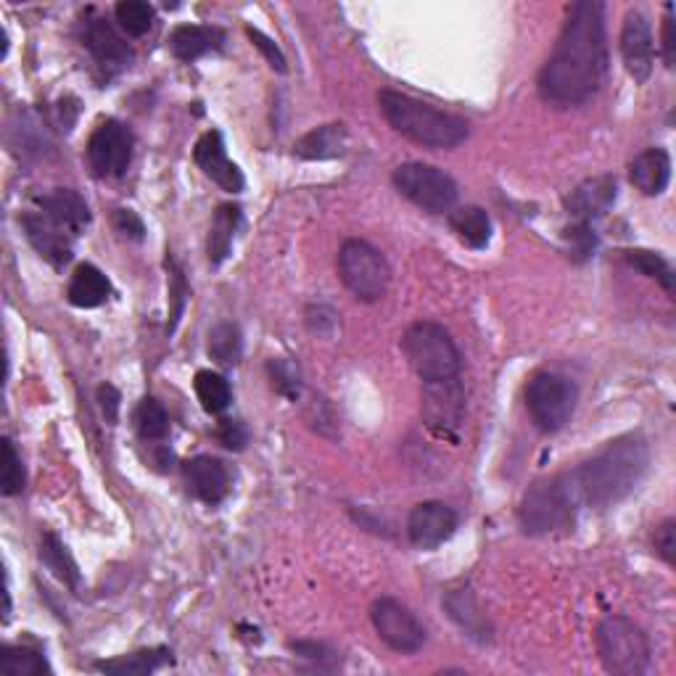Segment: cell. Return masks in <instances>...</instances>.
Segmentation results:
<instances>
[{
  "label": "cell",
  "instance_id": "obj_15",
  "mask_svg": "<svg viewBox=\"0 0 676 676\" xmlns=\"http://www.w3.org/2000/svg\"><path fill=\"white\" fill-rule=\"evenodd\" d=\"M82 45L91 51L95 64L106 74L122 72L133 61V51H129L127 40L104 17L85 19V24H82Z\"/></svg>",
  "mask_w": 676,
  "mask_h": 676
},
{
  "label": "cell",
  "instance_id": "obj_3",
  "mask_svg": "<svg viewBox=\"0 0 676 676\" xmlns=\"http://www.w3.org/2000/svg\"><path fill=\"white\" fill-rule=\"evenodd\" d=\"M378 104L388 125L397 129L399 135H405L407 141L418 143V146L457 148L470 135L466 119L457 117V114L441 112V108L413 98L407 93L381 91Z\"/></svg>",
  "mask_w": 676,
  "mask_h": 676
},
{
  "label": "cell",
  "instance_id": "obj_21",
  "mask_svg": "<svg viewBox=\"0 0 676 676\" xmlns=\"http://www.w3.org/2000/svg\"><path fill=\"white\" fill-rule=\"evenodd\" d=\"M634 188L645 196H661L672 180V156L664 148H647L630 164Z\"/></svg>",
  "mask_w": 676,
  "mask_h": 676
},
{
  "label": "cell",
  "instance_id": "obj_25",
  "mask_svg": "<svg viewBox=\"0 0 676 676\" xmlns=\"http://www.w3.org/2000/svg\"><path fill=\"white\" fill-rule=\"evenodd\" d=\"M238 225H241V207H236V204H222V207L215 211L207 238V254L211 268H220L225 259H228Z\"/></svg>",
  "mask_w": 676,
  "mask_h": 676
},
{
  "label": "cell",
  "instance_id": "obj_5",
  "mask_svg": "<svg viewBox=\"0 0 676 676\" xmlns=\"http://www.w3.org/2000/svg\"><path fill=\"white\" fill-rule=\"evenodd\" d=\"M597 655L605 672L639 676L651 668V639L632 618L607 616L597 626Z\"/></svg>",
  "mask_w": 676,
  "mask_h": 676
},
{
  "label": "cell",
  "instance_id": "obj_44",
  "mask_svg": "<svg viewBox=\"0 0 676 676\" xmlns=\"http://www.w3.org/2000/svg\"><path fill=\"white\" fill-rule=\"evenodd\" d=\"M289 647L297 655H302V658L315 661V664H323L327 658H336V653H333L327 645H323V642H291Z\"/></svg>",
  "mask_w": 676,
  "mask_h": 676
},
{
  "label": "cell",
  "instance_id": "obj_16",
  "mask_svg": "<svg viewBox=\"0 0 676 676\" xmlns=\"http://www.w3.org/2000/svg\"><path fill=\"white\" fill-rule=\"evenodd\" d=\"M19 222H22L27 241L32 243V249H35L48 264H53L56 270L70 264L72 238H74L70 230H64L61 225L48 220L43 211H24V215L19 217Z\"/></svg>",
  "mask_w": 676,
  "mask_h": 676
},
{
  "label": "cell",
  "instance_id": "obj_39",
  "mask_svg": "<svg viewBox=\"0 0 676 676\" xmlns=\"http://www.w3.org/2000/svg\"><path fill=\"white\" fill-rule=\"evenodd\" d=\"M565 241H569V251L573 259H586L595 251L597 246V236L595 230H592V225H584V222H573L571 228H565Z\"/></svg>",
  "mask_w": 676,
  "mask_h": 676
},
{
  "label": "cell",
  "instance_id": "obj_29",
  "mask_svg": "<svg viewBox=\"0 0 676 676\" xmlns=\"http://www.w3.org/2000/svg\"><path fill=\"white\" fill-rule=\"evenodd\" d=\"M40 560H43L48 571H53V576H56L61 584L70 586L72 592L80 590L77 563H74V558L70 555V550H66V544L61 542L56 534L43 537V542H40Z\"/></svg>",
  "mask_w": 676,
  "mask_h": 676
},
{
  "label": "cell",
  "instance_id": "obj_23",
  "mask_svg": "<svg viewBox=\"0 0 676 676\" xmlns=\"http://www.w3.org/2000/svg\"><path fill=\"white\" fill-rule=\"evenodd\" d=\"M346 143H350V129L346 125H323L315 127L312 133H306L304 138H299L293 143V154L299 159H310V162H323V159H336L346 152Z\"/></svg>",
  "mask_w": 676,
  "mask_h": 676
},
{
  "label": "cell",
  "instance_id": "obj_31",
  "mask_svg": "<svg viewBox=\"0 0 676 676\" xmlns=\"http://www.w3.org/2000/svg\"><path fill=\"white\" fill-rule=\"evenodd\" d=\"M194 388H196V397H199L201 402V407L211 415L225 413V409L230 407V402H233V388H230L228 378L220 373L199 371L196 373Z\"/></svg>",
  "mask_w": 676,
  "mask_h": 676
},
{
  "label": "cell",
  "instance_id": "obj_1",
  "mask_svg": "<svg viewBox=\"0 0 676 676\" xmlns=\"http://www.w3.org/2000/svg\"><path fill=\"white\" fill-rule=\"evenodd\" d=\"M605 72V6L600 0L573 3L555 51L539 72V95L560 108L579 106L600 91Z\"/></svg>",
  "mask_w": 676,
  "mask_h": 676
},
{
  "label": "cell",
  "instance_id": "obj_28",
  "mask_svg": "<svg viewBox=\"0 0 676 676\" xmlns=\"http://www.w3.org/2000/svg\"><path fill=\"white\" fill-rule=\"evenodd\" d=\"M449 228L468 249H487L491 241V220L481 207H460L449 211Z\"/></svg>",
  "mask_w": 676,
  "mask_h": 676
},
{
  "label": "cell",
  "instance_id": "obj_41",
  "mask_svg": "<svg viewBox=\"0 0 676 676\" xmlns=\"http://www.w3.org/2000/svg\"><path fill=\"white\" fill-rule=\"evenodd\" d=\"M655 552H658L661 558L666 560L668 565H674L676 560V521L674 518H668V521H664L655 529Z\"/></svg>",
  "mask_w": 676,
  "mask_h": 676
},
{
  "label": "cell",
  "instance_id": "obj_30",
  "mask_svg": "<svg viewBox=\"0 0 676 676\" xmlns=\"http://www.w3.org/2000/svg\"><path fill=\"white\" fill-rule=\"evenodd\" d=\"M0 674L3 676H43L51 674V666L43 653L27 645H6L0 653Z\"/></svg>",
  "mask_w": 676,
  "mask_h": 676
},
{
  "label": "cell",
  "instance_id": "obj_4",
  "mask_svg": "<svg viewBox=\"0 0 676 676\" xmlns=\"http://www.w3.org/2000/svg\"><path fill=\"white\" fill-rule=\"evenodd\" d=\"M402 352L423 384L434 381L460 378V350L455 346L449 331L431 320L409 325L405 339H402Z\"/></svg>",
  "mask_w": 676,
  "mask_h": 676
},
{
  "label": "cell",
  "instance_id": "obj_34",
  "mask_svg": "<svg viewBox=\"0 0 676 676\" xmlns=\"http://www.w3.org/2000/svg\"><path fill=\"white\" fill-rule=\"evenodd\" d=\"M135 428H138L141 439L146 441H162L169 436V415L162 407V402L154 397L141 399L138 409H135Z\"/></svg>",
  "mask_w": 676,
  "mask_h": 676
},
{
  "label": "cell",
  "instance_id": "obj_32",
  "mask_svg": "<svg viewBox=\"0 0 676 676\" xmlns=\"http://www.w3.org/2000/svg\"><path fill=\"white\" fill-rule=\"evenodd\" d=\"M209 357L217 362V365L230 367L241 360L243 352V336L241 327L233 323H220L209 331V344H207Z\"/></svg>",
  "mask_w": 676,
  "mask_h": 676
},
{
  "label": "cell",
  "instance_id": "obj_24",
  "mask_svg": "<svg viewBox=\"0 0 676 676\" xmlns=\"http://www.w3.org/2000/svg\"><path fill=\"white\" fill-rule=\"evenodd\" d=\"M444 607L449 611V618H453L455 624L460 626V630L466 632L470 639H476V642H489L491 639L489 621H487V616H483L481 607H478V603H476V597L470 595L468 590L449 592V595L444 597Z\"/></svg>",
  "mask_w": 676,
  "mask_h": 676
},
{
  "label": "cell",
  "instance_id": "obj_42",
  "mask_svg": "<svg viewBox=\"0 0 676 676\" xmlns=\"http://www.w3.org/2000/svg\"><path fill=\"white\" fill-rule=\"evenodd\" d=\"M114 228H117V233L129 238V241H143V238H146V225H143V220L133 209L114 211Z\"/></svg>",
  "mask_w": 676,
  "mask_h": 676
},
{
  "label": "cell",
  "instance_id": "obj_19",
  "mask_svg": "<svg viewBox=\"0 0 676 676\" xmlns=\"http://www.w3.org/2000/svg\"><path fill=\"white\" fill-rule=\"evenodd\" d=\"M190 495L204 505H220L230 491V474L217 457L199 455L183 466Z\"/></svg>",
  "mask_w": 676,
  "mask_h": 676
},
{
  "label": "cell",
  "instance_id": "obj_6",
  "mask_svg": "<svg viewBox=\"0 0 676 676\" xmlns=\"http://www.w3.org/2000/svg\"><path fill=\"white\" fill-rule=\"evenodd\" d=\"M579 505L573 500L565 476H552L537 481L526 491L521 505V526L526 534L548 537L573 526Z\"/></svg>",
  "mask_w": 676,
  "mask_h": 676
},
{
  "label": "cell",
  "instance_id": "obj_26",
  "mask_svg": "<svg viewBox=\"0 0 676 676\" xmlns=\"http://www.w3.org/2000/svg\"><path fill=\"white\" fill-rule=\"evenodd\" d=\"M108 293H112V283H108L104 272L95 268V264H80L70 280L66 297H70V302L80 306V310H93V306H101L106 302Z\"/></svg>",
  "mask_w": 676,
  "mask_h": 676
},
{
  "label": "cell",
  "instance_id": "obj_2",
  "mask_svg": "<svg viewBox=\"0 0 676 676\" xmlns=\"http://www.w3.org/2000/svg\"><path fill=\"white\" fill-rule=\"evenodd\" d=\"M647 466L651 447L639 434H630L611 441L592 460L563 476L579 508L603 510L626 500L645 478Z\"/></svg>",
  "mask_w": 676,
  "mask_h": 676
},
{
  "label": "cell",
  "instance_id": "obj_38",
  "mask_svg": "<svg viewBox=\"0 0 676 676\" xmlns=\"http://www.w3.org/2000/svg\"><path fill=\"white\" fill-rule=\"evenodd\" d=\"M167 268H169V302H173V310H169V325L167 331L173 333L177 320H180L183 315V306H186L188 297H190V289H188V280H186V272L180 270V264L175 262V259H167Z\"/></svg>",
  "mask_w": 676,
  "mask_h": 676
},
{
  "label": "cell",
  "instance_id": "obj_11",
  "mask_svg": "<svg viewBox=\"0 0 676 676\" xmlns=\"http://www.w3.org/2000/svg\"><path fill=\"white\" fill-rule=\"evenodd\" d=\"M371 621L375 634L397 653H418L428 639L423 621L394 597L375 600L371 607Z\"/></svg>",
  "mask_w": 676,
  "mask_h": 676
},
{
  "label": "cell",
  "instance_id": "obj_7",
  "mask_svg": "<svg viewBox=\"0 0 676 676\" xmlns=\"http://www.w3.org/2000/svg\"><path fill=\"white\" fill-rule=\"evenodd\" d=\"M339 275L360 302H381L392 283V268L373 243L350 238L339 249Z\"/></svg>",
  "mask_w": 676,
  "mask_h": 676
},
{
  "label": "cell",
  "instance_id": "obj_37",
  "mask_svg": "<svg viewBox=\"0 0 676 676\" xmlns=\"http://www.w3.org/2000/svg\"><path fill=\"white\" fill-rule=\"evenodd\" d=\"M0 483H3L6 497L22 495L24 489V466L22 457L13 449L11 439H3V470H0Z\"/></svg>",
  "mask_w": 676,
  "mask_h": 676
},
{
  "label": "cell",
  "instance_id": "obj_8",
  "mask_svg": "<svg viewBox=\"0 0 676 676\" xmlns=\"http://www.w3.org/2000/svg\"><path fill=\"white\" fill-rule=\"evenodd\" d=\"M576 399V384L560 373H537L526 386V409L544 434H555L571 420Z\"/></svg>",
  "mask_w": 676,
  "mask_h": 676
},
{
  "label": "cell",
  "instance_id": "obj_12",
  "mask_svg": "<svg viewBox=\"0 0 676 676\" xmlns=\"http://www.w3.org/2000/svg\"><path fill=\"white\" fill-rule=\"evenodd\" d=\"M133 133L119 119H106L87 141V164L95 177H122L133 162Z\"/></svg>",
  "mask_w": 676,
  "mask_h": 676
},
{
  "label": "cell",
  "instance_id": "obj_46",
  "mask_svg": "<svg viewBox=\"0 0 676 676\" xmlns=\"http://www.w3.org/2000/svg\"><path fill=\"white\" fill-rule=\"evenodd\" d=\"M672 6H666V19H664V61L668 70H674L676 61V40H674V17Z\"/></svg>",
  "mask_w": 676,
  "mask_h": 676
},
{
  "label": "cell",
  "instance_id": "obj_10",
  "mask_svg": "<svg viewBox=\"0 0 676 676\" xmlns=\"http://www.w3.org/2000/svg\"><path fill=\"white\" fill-rule=\"evenodd\" d=\"M420 413L423 423H426L439 439L457 441L462 420H466V388H462L460 378L423 384Z\"/></svg>",
  "mask_w": 676,
  "mask_h": 676
},
{
  "label": "cell",
  "instance_id": "obj_20",
  "mask_svg": "<svg viewBox=\"0 0 676 676\" xmlns=\"http://www.w3.org/2000/svg\"><path fill=\"white\" fill-rule=\"evenodd\" d=\"M38 207L48 220L61 225L64 230H70L72 236H80L85 230V225L91 222V209L77 190L70 188H56L53 194H45L38 199Z\"/></svg>",
  "mask_w": 676,
  "mask_h": 676
},
{
  "label": "cell",
  "instance_id": "obj_43",
  "mask_svg": "<svg viewBox=\"0 0 676 676\" xmlns=\"http://www.w3.org/2000/svg\"><path fill=\"white\" fill-rule=\"evenodd\" d=\"M246 35L251 38V43H254V48H259V51H262V56L270 61L272 70L285 72V56H283V53H280V48L272 43L268 35H262V32H259V30H251V27H246Z\"/></svg>",
  "mask_w": 676,
  "mask_h": 676
},
{
  "label": "cell",
  "instance_id": "obj_35",
  "mask_svg": "<svg viewBox=\"0 0 676 676\" xmlns=\"http://www.w3.org/2000/svg\"><path fill=\"white\" fill-rule=\"evenodd\" d=\"M624 259L632 264V268H637L639 272H645V275L658 280V283L664 285L668 293H674V270L664 257L655 254V251L630 249V251H624Z\"/></svg>",
  "mask_w": 676,
  "mask_h": 676
},
{
  "label": "cell",
  "instance_id": "obj_33",
  "mask_svg": "<svg viewBox=\"0 0 676 676\" xmlns=\"http://www.w3.org/2000/svg\"><path fill=\"white\" fill-rule=\"evenodd\" d=\"M114 19H117L119 30L125 32V35L143 38L152 30L156 11L146 0H122V3L114 6Z\"/></svg>",
  "mask_w": 676,
  "mask_h": 676
},
{
  "label": "cell",
  "instance_id": "obj_9",
  "mask_svg": "<svg viewBox=\"0 0 676 676\" xmlns=\"http://www.w3.org/2000/svg\"><path fill=\"white\" fill-rule=\"evenodd\" d=\"M394 186L415 207L444 215L453 211L457 201V183L444 169L423 162H407L394 169Z\"/></svg>",
  "mask_w": 676,
  "mask_h": 676
},
{
  "label": "cell",
  "instance_id": "obj_45",
  "mask_svg": "<svg viewBox=\"0 0 676 676\" xmlns=\"http://www.w3.org/2000/svg\"><path fill=\"white\" fill-rule=\"evenodd\" d=\"M98 402L101 409H104V418L114 426V423L119 420V402H122L119 392L112 384H104L98 388Z\"/></svg>",
  "mask_w": 676,
  "mask_h": 676
},
{
  "label": "cell",
  "instance_id": "obj_40",
  "mask_svg": "<svg viewBox=\"0 0 676 676\" xmlns=\"http://www.w3.org/2000/svg\"><path fill=\"white\" fill-rule=\"evenodd\" d=\"M217 441L222 444L225 449H243L246 441H249V431H246V426L241 420H230L225 418L220 420V426H217Z\"/></svg>",
  "mask_w": 676,
  "mask_h": 676
},
{
  "label": "cell",
  "instance_id": "obj_22",
  "mask_svg": "<svg viewBox=\"0 0 676 676\" xmlns=\"http://www.w3.org/2000/svg\"><path fill=\"white\" fill-rule=\"evenodd\" d=\"M225 45V32L217 27L204 24H180L169 35V51L180 61H196Z\"/></svg>",
  "mask_w": 676,
  "mask_h": 676
},
{
  "label": "cell",
  "instance_id": "obj_14",
  "mask_svg": "<svg viewBox=\"0 0 676 676\" xmlns=\"http://www.w3.org/2000/svg\"><path fill=\"white\" fill-rule=\"evenodd\" d=\"M457 529V513L444 502H420L407 518V537L418 550H436L449 542Z\"/></svg>",
  "mask_w": 676,
  "mask_h": 676
},
{
  "label": "cell",
  "instance_id": "obj_18",
  "mask_svg": "<svg viewBox=\"0 0 676 676\" xmlns=\"http://www.w3.org/2000/svg\"><path fill=\"white\" fill-rule=\"evenodd\" d=\"M613 201H616V177L600 175L590 177L582 186L571 190V196L565 199V211H569L576 222L592 225L611 211Z\"/></svg>",
  "mask_w": 676,
  "mask_h": 676
},
{
  "label": "cell",
  "instance_id": "obj_17",
  "mask_svg": "<svg viewBox=\"0 0 676 676\" xmlns=\"http://www.w3.org/2000/svg\"><path fill=\"white\" fill-rule=\"evenodd\" d=\"M194 159L199 164V169L211 180L217 183L222 190L228 194H241L243 190V175L241 169L236 167L233 162L228 159V152H225V141L217 129H209L204 133L199 143L194 148Z\"/></svg>",
  "mask_w": 676,
  "mask_h": 676
},
{
  "label": "cell",
  "instance_id": "obj_13",
  "mask_svg": "<svg viewBox=\"0 0 676 676\" xmlns=\"http://www.w3.org/2000/svg\"><path fill=\"white\" fill-rule=\"evenodd\" d=\"M621 56L634 82H647L655 64L653 27L642 11H630L621 27Z\"/></svg>",
  "mask_w": 676,
  "mask_h": 676
},
{
  "label": "cell",
  "instance_id": "obj_36",
  "mask_svg": "<svg viewBox=\"0 0 676 676\" xmlns=\"http://www.w3.org/2000/svg\"><path fill=\"white\" fill-rule=\"evenodd\" d=\"M268 373L272 388H275L278 394H283V397L293 402L302 397V373H299V367L293 365L291 360H270Z\"/></svg>",
  "mask_w": 676,
  "mask_h": 676
},
{
  "label": "cell",
  "instance_id": "obj_27",
  "mask_svg": "<svg viewBox=\"0 0 676 676\" xmlns=\"http://www.w3.org/2000/svg\"><path fill=\"white\" fill-rule=\"evenodd\" d=\"M167 664H173V653L167 647H152V651L129 653L114 661H101V664H95V668L114 676H146Z\"/></svg>",
  "mask_w": 676,
  "mask_h": 676
}]
</instances>
